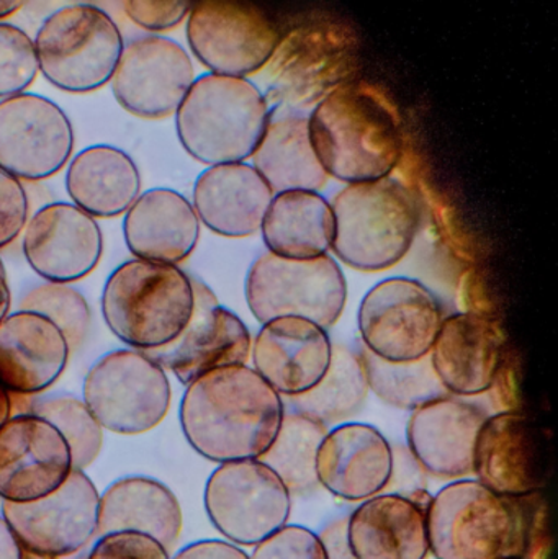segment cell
I'll return each mask as SVG.
<instances>
[{"label": "cell", "instance_id": "1", "mask_svg": "<svg viewBox=\"0 0 558 559\" xmlns=\"http://www.w3.org/2000/svg\"><path fill=\"white\" fill-rule=\"evenodd\" d=\"M284 416V397L248 365L218 368L187 384L179 413L187 442L213 463L261 459Z\"/></svg>", "mask_w": 558, "mask_h": 559}, {"label": "cell", "instance_id": "2", "mask_svg": "<svg viewBox=\"0 0 558 559\" xmlns=\"http://www.w3.org/2000/svg\"><path fill=\"white\" fill-rule=\"evenodd\" d=\"M311 146L328 177L347 186L385 179L403 156L402 118L385 92L346 82L308 117Z\"/></svg>", "mask_w": 558, "mask_h": 559}, {"label": "cell", "instance_id": "3", "mask_svg": "<svg viewBox=\"0 0 558 559\" xmlns=\"http://www.w3.org/2000/svg\"><path fill=\"white\" fill-rule=\"evenodd\" d=\"M533 498H503L477 479L449 483L426 512L429 551L436 559L526 557Z\"/></svg>", "mask_w": 558, "mask_h": 559}, {"label": "cell", "instance_id": "4", "mask_svg": "<svg viewBox=\"0 0 558 559\" xmlns=\"http://www.w3.org/2000/svg\"><path fill=\"white\" fill-rule=\"evenodd\" d=\"M360 35L343 16L317 13L282 35L262 69L269 105L290 110L317 107L359 71Z\"/></svg>", "mask_w": 558, "mask_h": 559}, {"label": "cell", "instance_id": "5", "mask_svg": "<svg viewBox=\"0 0 558 559\" xmlns=\"http://www.w3.org/2000/svg\"><path fill=\"white\" fill-rule=\"evenodd\" d=\"M330 205L334 216L331 251L354 271L372 274L395 267L418 235V200L392 177L344 187Z\"/></svg>", "mask_w": 558, "mask_h": 559}, {"label": "cell", "instance_id": "6", "mask_svg": "<svg viewBox=\"0 0 558 559\" xmlns=\"http://www.w3.org/2000/svg\"><path fill=\"white\" fill-rule=\"evenodd\" d=\"M271 121L261 88L248 79L203 74L176 111L183 150L206 166L245 163Z\"/></svg>", "mask_w": 558, "mask_h": 559}, {"label": "cell", "instance_id": "7", "mask_svg": "<svg viewBox=\"0 0 558 559\" xmlns=\"http://www.w3.org/2000/svg\"><path fill=\"white\" fill-rule=\"evenodd\" d=\"M195 306L192 277L177 265L124 262L102 293L105 324L134 350L166 347L189 324Z\"/></svg>", "mask_w": 558, "mask_h": 559}, {"label": "cell", "instance_id": "8", "mask_svg": "<svg viewBox=\"0 0 558 559\" xmlns=\"http://www.w3.org/2000/svg\"><path fill=\"white\" fill-rule=\"evenodd\" d=\"M33 43L43 78L69 94H88L107 85L124 48L117 23L92 3L56 10Z\"/></svg>", "mask_w": 558, "mask_h": 559}, {"label": "cell", "instance_id": "9", "mask_svg": "<svg viewBox=\"0 0 558 559\" xmlns=\"http://www.w3.org/2000/svg\"><path fill=\"white\" fill-rule=\"evenodd\" d=\"M245 292L249 309L261 324L304 318L328 331L343 314L347 283L330 255L292 261L265 252L249 269Z\"/></svg>", "mask_w": 558, "mask_h": 559}, {"label": "cell", "instance_id": "10", "mask_svg": "<svg viewBox=\"0 0 558 559\" xmlns=\"http://www.w3.org/2000/svg\"><path fill=\"white\" fill-rule=\"evenodd\" d=\"M82 396L102 429L140 436L163 423L173 391L166 370L153 358L134 348H120L92 365Z\"/></svg>", "mask_w": 558, "mask_h": 559}, {"label": "cell", "instance_id": "11", "mask_svg": "<svg viewBox=\"0 0 558 559\" xmlns=\"http://www.w3.org/2000/svg\"><path fill=\"white\" fill-rule=\"evenodd\" d=\"M205 511L213 527L236 547H252L288 524L292 495L259 460L222 463L205 486Z\"/></svg>", "mask_w": 558, "mask_h": 559}, {"label": "cell", "instance_id": "12", "mask_svg": "<svg viewBox=\"0 0 558 559\" xmlns=\"http://www.w3.org/2000/svg\"><path fill=\"white\" fill-rule=\"evenodd\" d=\"M186 29L193 56L212 74L239 79L261 72L282 38L272 16L249 2H193Z\"/></svg>", "mask_w": 558, "mask_h": 559}, {"label": "cell", "instance_id": "13", "mask_svg": "<svg viewBox=\"0 0 558 559\" xmlns=\"http://www.w3.org/2000/svg\"><path fill=\"white\" fill-rule=\"evenodd\" d=\"M442 321L438 298L415 278L393 277L377 283L359 308L364 347L395 364L428 357Z\"/></svg>", "mask_w": 558, "mask_h": 559}, {"label": "cell", "instance_id": "14", "mask_svg": "<svg viewBox=\"0 0 558 559\" xmlns=\"http://www.w3.org/2000/svg\"><path fill=\"white\" fill-rule=\"evenodd\" d=\"M98 495L84 472L71 473L64 485L35 502H2L3 521L23 550L69 558L97 537Z\"/></svg>", "mask_w": 558, "mask_h": 559}, {"label": "cell", "instance_id": "15", "mask_svg": "<svg viewBox=\"0 0 558 559\" xmlns=\"http://www.w3.org/2000/svg\"><path fill=\"white\" fill-rule=\"evenodd\" d=\"M72 151L71 120L55 102L28 92L0 100V169L39 182L56 176Z\"/></svg>", "mask_w": 558, "mask_h": 559}, {"label": "cell", "instance_id": "16", "mask_svg": "<svg viewBox=\"0 0 558 559\" xmlns=\"http://www.w3.org/2000/svg\"><path fill=\"white\" fill-rule=\"evenodd\" d=\"M193 82L189 52L166 36L146 35L124 45L110 84L128 114L163 120L176 115Z\"/></svg>", "mask_w": 558, "mask_h": 559}, {"label": "cell", "instance_id": "17", "mask_svg": "<svg viewBox=\"0 0 558 559\" xmlns=\"http://www.w3.org/2000/svg\"><path fill=\"white\" fill-rule=\"evenodd\" d=\"M192 286L195 306L189 324L166 347L144 352L183 386L218 368L248 365L252 350L248 325L219 305L202 280L192 277Z\"/></svg>", "mask_w": 558, "mask_h": 559}, {"label": "cell", "instance_id": "18", "mask_svg": "<svg viewBox=\"0 0 558 559\" xmlns=\"http://www.w3.org/2000/svg\"><path fill=\"white\" fill-rule=\"evenodd\" d=\"M474 475L503 498L539 495L549 475L543 430L521 413L488 416L475 447Z\"/></svg>", "mask_w": 558, "mask_h": 559}, {"label": "cell", "instance_id": "19", "mask_svg": "<svg viewBox=\"0 0 558 559\" xmlns=\"http://www.w3.org/2000/svg\"><path fill=\"white\" fill-rule=\"evenodd\" d=\"M71 450L48 420L12 416L0 429V499L26 504L58 491L71 476Z\"/></svg>", "mask_w": 558, "mask_h": 559}, {"label": "cell", "instance_id": "20", "mask_svg": "<svg viewBox=\"0 0 558 559\" xmlns=\"http://www.w3.org/2000/svg\"><path fill=\"white\" fill-rule=\"evenodd\" d=\"M22 248L39 277L69 285L95 271L104 252V236L97 219L74 203H49L26 223Z\"/></svg>", "mask_w": 558, "mask_h": 559}, {"label": "cell", "instance_id": "21", "mask_svg": "<svg viewBox=\"0 0 558 559\" xmlns=\"http://www.w3.org/2000/svg\"><path fill=\"white\" fill-rule=\"evenodd\" d=\"M487 419L467 397L449 394L413 411L406 447L426 475L444 481L467 479L474 475L475 447Z\"/></svg>", "mask_w": 558, "mask_h": 559}, {"label": "cell", "instance_id": "22", "mask_svg": "<svg viewBox=\"0 0 558 559\" xmlns=\"http://www.w3.org/2000/svg\"><path fill=\"white\" fill-rule=\"evenodd\" d=\"M331 355L327 329L304 318L265 322L251 350L254 370L284 397L300 396L317 386L330 368Z\"/></svg>", "mask_w": 558, "mask_h": 559}, {"label": "cell", "instance_id": "23", "mask_svg": "<svg viewBox=\"0 0 558 559\" xmlns=\"http://www.w3.org/2000/svg\"><path fill=\"white\" fill-rule=\"evenodd\" d=\"M392 443L369 424L337 426L318 450L321 488L347 502H364L383 495L392 478Z\"/></svg>", "mask_w": 558, "mask_h": 559}, {"label": "cell", "instance_id": "24", "mask_svg": "<svg viewBox=\"0 0 558 559\" xmlns=\"http://www.w3.org/2000/svg\"><path fill=\"white\" fill-rule=\"evenodd\" d=\"M503 344V334L490 316L458 312L442 321L429 357L449 394L482 396L500 370Z\"/></svg>", "mask_w": 558, "mask_h": 559}, {"label": "cell", "instance_id": "25", "mask_svg": "<svg viewBox=\"0 0 558 559\" xmlns=\"http://www.w3.org/2000/svg\"><path fill=\"white\" fill-rule=\"evenodd\" d=\"M71 348L58 325L19 311L0 322V383L9 393L38 396L64 373Z\"/></svg>", "mask_w": 558, "mask_h": 559}, {"label": "cell", "instance_id": "26", "mask_svg": "<svg viewBox=\"0 0 558 559\" xmlns=\"http://www.w3.org/2000/svg\"><path fill=\"white\" fill-rule=\"evenodd\" d=\"M274 192L249 164H222L200 174L193 186V210L200 223L225 238L261 231Z\"/></svg>", "mask_w": 558, "mask_h": 559}, {"label": "cell", "instance_id": "27", "mask_svg": "<svg viewBox=\"0 0 558 559\" xmlns=\"http://www.w3.org/2000/svg\"><path fill=\"white\" fill-rule=\"evenodd\" d=\"M123 236L134 259L179 265L199 245L200 219L182 193L151 189L124 213Z\"/></svg>", "mask_w": 558, "mask_h": 559}, {"label": "cell", "instance_id": "28", "mask_svg": "<svg viewBox=\"0 0 558 559\" xmlns=\"http://www.w3.org/2000/svg\"><path fill=\"white\" fill-rule=\"evenodd\" d=\"M347 545L356 559L429 557L425 509L405 496L383 495L360 502L347 515Z\"/></svg>", "mask_w": 558, "mask_h": 559}, {"label": "cell", "instance_id": "29", "mask_svg": "<svg viewBox=\"0 0 558 559\" xmlns=\"http://www.w3.org/2000/svg\"><path fill=\"white\" fill-rule=\"evenodd\" d=\"M182 508L163 483L127 476L111 483L98 499L97 537L114 532H140L173 551L182 534Z\"/></svg>", "mask_w": 558, "mask_h": 559}, {"label": "cell", "instance_id": "30", "mask_svg": "<svg viewBox=\"0 0 558 559\" xmlns=\"http://www.w3.org/2000/svg\"><path fill=\"white\" fill-rule=\"evenodd\" d=\"M66 190L72 203L94 218H117L141 195V174L124 151L97 144L71 160Z\"/></svg>", "mask_w": 558, "mask_h": 559}, {"label": "cell", "instance_id": "31", "mask_svg": "<svg viewBox=\"0 0 558 559\" xmlns=\"http://www.w3.org/2000/svg\"><path fill=\"white\" fill-rule=\"evenodd\" d=\"M252 164L274 193H318L330 179L311 146L307 115L294 111L278 117L271 114Z\"/></svg>", "mask_w": 558, "mask_h": 559}, {"label": "cell", "instance_id": "32", "mask_svg": "<svg viewBox=\"0 0 558 559\" xmlns=\"http://www.w3.org/2000/svg\"><path fill=\"white\" fill-rule=\"evenodd\" d=\"M261 233L269 252L278 258H321L333 246V210L317 192L277 193L265 213Z\"/></svg>", "mask_w": 558, "mask_h": 559}, {"label": "cell", "instance_id": "33", "mask_svg": "<svg viewBox=\"0 0 558 559\" xmlns=\"http://www.w3.org/2000/svg\"><path fill=\"white\" fill-rule=\"evenodd\" d=\"M359 348L333 345L330 368L323 380L300 396L285 397V409L297 411L324 426L346 423L363 411L369 394Z\"/></svg>", "mask_w": 558, "mask_h": 559}, {"label": "cell", "instance_id": "34", "mask_svg": "<svg viewBox=\"0 0 558 559\" xmlns=\"http://www.w3.org/2000/svg\"><path fill=\"white\" fill-rule=\"evenodd\" d=\"M330 429L320 420L285 409L281 430L271 449L259 459L287 486L292 496L314 495L321 488L317 456Z\"/></svg>", "mask_w": 558, "mask_h": 559}, {"label": "cell", "instance_id": "35", "mask_svg": "<svg viewBox=\"0 0 558 559\" xmlns=\"http://www.w3.org/2000/svg\"><path fill=\"white\" fill-rule=\"evenodd\" d=\"M359 354L369 390L389 406L413 413L425 404L449 396L429 355L419 360L395 364L377 357L364 345H360Z\"/></svg>", "mask_w": 558, "mask_h": 559}, {"label": "cell", "instance_id": "36", "mask_svg": "<svg viewBox=\"0 0 558 559\" xmlns=\"http://www.w3.org/2000/svg\"><path fill=\"white\" fill-rule=\"evenodd\" d=\"M29 414L48 420L64 437L71 450L72 469L84 472L97 459L104 429L84 401L71 394L33 397Z\"/></svg>", "mask_w": 558, "mask_h": 559}, {"label": "cell", "instance_id": "37", "mask_svg": "<svg viewBox=\"0 0 558 559\" xmlns=\"http://www.w3.org/2000/svg\"><path fill=\"white\" fill-rule=\"evenodd\" d=\"M19 311L36 312L58 325L69 348L79 350L91 328V308L79 289L66 283H41L33 286L19 302Z\"/></svg>", "mask_w": 558, "mask_h": 559}, {"label": "cell", "instance_id": "38", "mask_svg": "<svg viewBox=\"0 0 558 559\" xmlns=\"http://www.w3.org/2000/svg\"><path fill=\"white\" fill-rule=\"evenodd\" d=\"M38 72L32 36L12 23H0V100L25 94Z\"/></svg>", "mask_w": 558, "mask_h": 559}, {"label": "cell", "instance_id": "39", "mask_svg": "<svg viewBox=\"0 0 558 559\" xmlns=\"http://www.w3.org/2000/svg\"><path fill=\"white\" fill-rule=\"evenodd\" d=\"M251 559H328L317 532L304 525H285L256 545Z\"/></svg>", "mask_w": 558, "mask_h": 559}, {"label": "cell", "instance_id": "40", "mask_svg": "<svg viewBox=\"0 0 558 559\" xmlns=\"http://www.w3.org/2000/svg\"><path fill=\"white\" fill-rule=\"evenodd\" d=\"M169 551L150 535L114 532L97 538L85 559H170Z\"/></svg>", "mask_w": 558, "mask_h": 559}, {"label": "cell", "instance_id": "41", "mask_svg": "<svg viewBox=\"0 0 558 559\" xmlns=\"http://www.w3.org/2000/svg\"><path fill=\"white\" fill-rule=\"evenodd\" d=\"M29 219V200L25 187L0 169V249L12 245Z\"/></svg>", "mask_w": 558, "mask_h": 559}, {"label": "cell", "instance_id": "42", "mask_svg": "<svg viewBox=\"0 0 558 559\" xmlns=\"http://www.w3.org/2000/svg\"><path fill=\"white\" fill-rule=\"evenodd\" d=\"M193 2H123V12L134 25L151 33L169 32L189 16Z\"/></svg>", "mask_w": 558, "mask_h": 559}, {"label": "cell", "instance_id": "43", "mask_svg": "<svg viewBox=\"0 0 558 559\" xmlns=\"http://www.w3.org/2000/svg\"><path fill=\"white\" fill-rule=\"evenodd\" d=\"M392 478H390L385 492L408 496L412 492L418 491V489H426V483H428L426 478H428V475L419 466V463L416 462L408 447L392 445Z\"/></svg>", "mask_w": 558, "mask_h": 559}, {"label": "cell", "instance_id": "44", "mask_svg": "<svg viewBox=\"0 0 558 559\" xmlns=\"http://www.w3.org/2000/svg\"><path fill=\"white\" fill-rule=\"evenodd\" d=\"M173 559H251L241 547L225 540H200L177 551Z\"/></svg>", "mask_w": 558, "mask_h": 559}, {"label": "cell", "instance_id": "45", "mask_svg": "<svg viewBox=\"0 0 558 559\" xmlns=\"http://www.w3.org/2000/svg\"><path fill=\"white\" fill-rule=\"evenodd\" d=\"M347 515H340L321 528L320 538L328 559H356L347 545Z\"/></svg>", "mask_w": 558, "mask_h": 559}, {"label": "cell", "instance_id": "46", "mask_svg": "<svg viewBox=\"0 0 558 559\" xmlns=\"http://www.w3.org/2000/svg\"><path fill=\"white\" fill-rule=\"evenodd\" d=\"M20 547L7 522L0 515V559H19Z\"/></svg>", "mask_w": 558, "mask_h": 559}, {"label": "cell", "instance_id": "47", "mask_svg": "<svg viewBox=\"0 0 558 559\" xmlns=\"http://www.w3.org/2000/svg\"><path fill=\"white\" fill-rule=\"evenodd\" d=\"M12 295H10L9 282H7L5 267L0 259V322L9 316Z\"/></svg>", "mask_w": 558, "mask_h": 559}, {"label": "cell", "instance_id": "48", "mask_svg": "<svg viewBox=\"0 0 558 559\" xmlns=\"http://www.w3.org/2000/svg\"><path fill=\"white\" fill-rule=\"evenodd\" d=\"M12 417V400L9 391L0 383V429Z\"/></svg>", "mask_w": 558, "mask_h": 559}, {"label": "cell", "instance_id": "49", "mask_svg": "<svg viewBox=\"0 0 558 559\" xmlns=\"http://www.w3.org/2000/svg\"><path fill=\"white\" fill-rule=\"evenodd\" d=\"M23 2H15V0H0V22L15 15L22 9Z\"/></svg>", "mask_w": 558, "mask_h": 559}, {"label": "cell", "instance_id": "50", "mask_svg": "<svg viewBox=\"0 0 558 559\" xmlns=\"http://www.w3.org/2000/svg\"><path fill=\"white\" fill-rule=\"evenodd\" d=\"M19 559H62V558L48 557V555L33 554V551L23 550V548H20Z\"/></svg>", "mask_w": 558, "mask_h": 559}, {"label": "cell", "instance_id": "51", "mask_svg": "<svg viewBox=\"0 0 558 559\" xmlns=\"http://www.w3.org/2000/svg\"><path fill=\"white\" fill-rule=\"evenodd\" d=\"M75 559H85V551H82L81 555H78V558Z\"/></svg>", "mask_w": 558, "mask_h": 559}, {"label": "cell", "instance_id": "52", "mask_svg": "<svg viewBox=\"0 0 558 559\" xmlns=\"http://www.w3.org/2000/svg\"><path fill=\"white\" fill-rule=\"evenodd\" d=\"M2 499H0V511H2Z\"/></svg>", "mask_w": 558, "mask_h": 559}, {"label": "cell", "instance_id": "53", "mask_svg": "<svg viewBox=\"0 0 558 559\" xmlns=\"http://www.w3.org/2000/svg\"><path fill=\"white\" fill-rule=\"evenodd\" d=\"M504 559H524V558H504Z\"/></svg>", "mask_w": 558, "mask_h": 559}]
</instances>
